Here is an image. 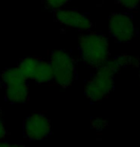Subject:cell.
I'll return each mask as SVG.
<instances>
[{
    "instance_id": "6",
    "label": "cell",
    "mask_w": 140,
    "mask_h": 147,
    "mask_svg": "<svg viewBox=\"0 0 140 147\" xmlns=\"http://www.w3.org/2000/svg\"><path fill=\"white\" fill-rule=\"evenodd\" d=\"M109 33L116 42H130L135 36L132 17L123 13H113L109 19Z\"/></svg>"
},
{
    "instance_id": "1",
    "label": "cell",
    "mask_w": 140,
    "mask_h": 147,
    "mask_svg": "<svg viewBox=\"0 0 140 147\" xmlns=\"http://www.w3.org/2000/svg\"><path fill=\"white\" fill-rule=\"evenodd\" d=\"M121 67L117 60H106L97 67V72L85 85V96L92 102L107 98L115 87V76Z\"/></svg>"
},
{
    "instance_id": "5",
    "label": "cell",
    "mask_w": 140,
    "mask_h": 147,
    "mask_svg": "<svg viewBox=\"0 0 140 147\" xmlns=\"http://www.w3.org/2000/svg\"><path fill=\"white\" fill-rule=\"evenodd\" d=\"M17 68L23 74L26 79H31L37 83H48L52 81L54 78L50 62L37 57L23 58Z\"/></svg>"
},
{
    "instance_id": "12",
    "label": "cell",
    "mask_w": 140,
    "mask_h": 147,
    "mask_svg": "<svg viewBox=\"0 0 140 147\" xmlns=\"http://www.w3.org/2000/svg\"><path fill=\"white\" fill-rule=\"evenodd\" d=\"M6 136H7V130H6L4 122H3V120L0 117V140H5Z\"/></svg>"
},
{
    "instance_id": "3",
    "label": "cell",
    "mask_w": 140,
    "mask_h": 147,
    "mask_svg": "<svg viewBox=\"0 0 140 147\" xmlns=\"http://www.w3.org/2000/svg\"><path fill=\"white\" fill-rule=\"evenodd\" d=\"M0 80L5 86L6 99L10 103L22 104L28 101V79H26L17 67L5 70L0 75Z\"/></svg>"
},
{
    "instance_id": "13",
    "label": "cell",
    "mask_w": 140,
    "mask_h": 147,
    "mask_svg": "<svg viewBox=\"0 0 140 147\" xmlns=\"http://www.w3.org/2000/svg\"><path fill=\"white\" fill-rule=\"evenodd\" d=\"M139 78H140V76H139Z\"/></svg>"
},
{
    "instance_id": "11",
    "label": "cell",
    "mask_w": 140,
    "mask_h": 147,
    "mask_svg": "<svg viewBox=\"0 0 140 147\" xmlns=\"http://www.w3.org/2000/svg\"><path fill=\"white\" fill-rule=\"evenodd\" d=\"M92 126L94 129H96V130L100 131V130H102V129H104L105 127H106L107 123L105 120L101 119H94L92 122Z\"/></svg>"
},
{
    "instance_id": "8",
    "label": "cell",
    "mask_w": 140,
    "mask_h": 147,
    "mask_svg": "<svg viewBox=\"0 0 140 147\" xmlns=\"http://www.w3.org/2000/svg\"><path fill=\"white\" fill-rule=\"evenodd\" d=\"M54 19L65 27L79 31H88L92 26L90 17L76 10L58 9L54 11Z\"/></svg>"
},
{
    "instance_id": "4",
    "label": "cell",
    "mask_w": 140,
    "mask_h": 147,
    "mask_svg": "<svg viewBox=\"0 0 140 147\" xmlns=\"http://www.w3.org/2000/svg\"><path fill=\"white\" fill-rule=\"evenodd\" d=\"M52 76L55 83L63 88L72 84L76 75V68L74 57L65 50H55L51 54L50 59Z\"/></svg>"
},
{
    "instance_id": "10",
    "label": "cell",
    "mask_w": 140,
    "mask_h": 147,
    "mask_svg": "<svg viewBox=\"0 0 140 147\" xmlns=\"http://www.w3.org/2000/svg\"><path fill=\"white\" fill-rule=\"evenodd\" d=\"M115 1L127 10H133L137 8L140 4V0H115Z\"/></svg>"
},
{
    "instance_id": "7",
    "label": "cell",
    "mask_w": 140,
    "mask_h": 147,
    "mask_svg": "<svg viewBox=\"0 0 140 147\" xmlns=\"http://www.w3.org/2000/svg\"><path fill=\"white\" fill-rule=\"evenodd\" d=\"M51 131V121L41 113L30 115L24 122V137L29 142L45 140L50 136Z\"/></svg>"
},
{
    "instance_id": "9",
    "label": "cell",
    "mask_w": 140,
    "mask_h": 147,
    "mask_svg": "<svg viewBox=\"0 0 140 147\" xmlns=\"http://www.w3.org/2000/svg\"><path fill=\"white\" fill-rule=\"evenodd\" d=\"M68 2H70V0H44L46 7L54 11L63 8Z\"/></svg>"
},
{
    "instance_id": "2",
    "label": "cell",
    "mask_w": 140,
    "mask_h": 147,
    "mask_svg": "<svg viewBox=\"0 0 140 147\" xmlns=\"http://www.w3.org/2000/svg\"><path fill=\"white\" fill-rule=\"evenodd\" d=\"M79 52L84 63L97 68L109 59V42L104 34L89 33L79 39Z\"/></svg>"
}]
</instances>
